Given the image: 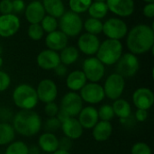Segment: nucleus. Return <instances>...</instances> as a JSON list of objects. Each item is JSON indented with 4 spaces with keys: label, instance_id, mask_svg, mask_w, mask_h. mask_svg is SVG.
Wrapping results in <instances>:
<instances>
[{
    "label": "nucleus",
    "instance_id": "49",
    "mask_svg": "<svg viewBox=\"0 0 154 154\" xmlns=\"http://www.w3.org/2000/svg\"><path fill=\"white\" fill-rule=\"evenodd\" d=\"M3 63H4V60H3V58L0 56V68L3 66Z\"/></svg>",
    "mask_w": 154,
    "mask_h": 154
},
{
    "label": "nucleus",
    "instance_id": "27",
    "mask_svg": "<svg viewBox=\"0 0 154 154\" xmlns=\"http://www.w3.org/2000/svg\"><path fill=\"white\" fill-rule=\"evenodd\" d=\"M79 57V50L74 46H66L63 50L60 51V63L64 64L65 66H69L75 63L78 60Z\"/></svg>",
    "mask_w": 154,
    "mask_h": 154
},
{
    "label": "nucleus",
    "instance_id": "15",
    "mask_svg": "<svg viewBox=\"0 0 154 154\" xmlns=\"http://www.w3.org/2000/svg\"><path fill=\"white\" fill-rule=\"evenodd\" d=\"M108 11L120 17H128L134 12V0H106Z\"/></svg>",
    "mask_w": 154,
    "mask_h": 154
},
{
    "label": "nucleus",
    "instance_id": "31",
    "mask_svg": "<svg viewBox=\"0 0 154 154\" xmlns=\"http://www.w3.org/2000/svg\"><path fill=\"white\" fill-rule=\"evenodd\" d=\"M5 154H29V147L22 141L12 142L7 145Z\"/></svg>",
    "mask_w": 154,
    "mask_h": 154
},
{
    "label": "nucleus",
    "instance_id": "25",
    "mask_svg": "<svg viewBox=\"0 0 154 154\" xmlns=\"http://www.w3.org/2000/svg\"><path fill=\"white\" fill-rule=\"evenodd\" d=\"M42 4L45 13L55 18H60L65 13V6L62 0H42Z\"/></svg>",
    "mask_w": 154,
    "mask_h": 154
},
{
    "label": "nucleus",
    "instance_id": "5",
    "mask_svg": "<svg viewBox=\"0 0 154 154\" xmlns=\"http://www.w3.org/2000/svg\"><path fill=\"white\" fill-rule=\"evenodd\" d=\"M59 26L60 28V31L68 37H76L80 34L83 29V22L79 14L68 11L61 15Z\"/></svg>",
    "mask_w": 154,
    "mask_h": 154
},
{
    "label": "nucleus",
    "instance_id": "4",
    "mask_svg": "<svg viewBox=\"0 0 154 154\" xmlns=\"http://www.w3.org/2000/svg\"><path fill=\"white\" fill-rule=\"evenodd\" d=\"M96 54L105 66L115 65L123 54V44L119 40L106 39L100 43Z\"/></svg>",
    "mask_w": 154,
    "mask_h": 154
},
{
    "label": "nucleus",
    "instance_id": "2",
    "mask_svg": "<svg viewBox=\"0 0 154 154\" xmlns=\"http://www.w3.org/2000/svg\"><path fill=\"white\" fill-rule=\"evenodd\" d=\"M13 127L15 133L25 137L36 135L42 129L41 116L32 110H20L13 118Z\"/></svg>",
    "mask_w": 154,
    "mask_h": 154
},
{
    "label": "nucleus",
    "instance_id": "52",
    "mask_svg": "<svg viewBox=\"0 0 154 154\" xmlns=\"http://www.w3.org/2000/svg\"><path fill=\"white\" fill-rule=\"evenodd\" d=\"M95 1H101V2H106V0H95Z\"/></svg>",
    "mask_w": 154,
    "mask_h": 154
},
{
    "label": "nucleus",
    "instance_id": "44",
    "mask_svg": "<svg viewBox=\"0 0 154 154\" xmlns=\"http://www.w3.org/2000/svg\"><path fill=\"white\" fill-rule=\"evenodd\" d=\"M143 15L147 18H153L154 17V3L146 4L143 9Z\"/></svg>",
    "mask_w": 154,
    "mask_h": 154
},
{
    "label": "nucleus",
    "instance_id": "22",
    "mask_svg": "<svg viewBox=\"0 0 154 154\" xmlns=\"http://www.w3.org/2000/svg\"><path fill=\"white\" fill-rule=\"evenodd\" d=\"M38 147L46 153H53L59 149V139L53 133H43L39 137Z\"/></svg>",
    "mask_w": 154,
    "mask_h": 154
},
{
    "label": "nucleus",
    "instance_id": "10",
    "mask_svg": "<svg viewBox=\"0 0 154 154\" xmlns=\"http://www.w3.org/2000/svg\"><path fill=\"white\" fill-rule=\"evenodd\" d=\"M79 96L83 102L90 105L99 104L106 97L103 86L94 82L87 83L79 90Z\"/></svg>",
    "mask_w": 154,
    "mask_h": 154
},
{
    "label": "nucleus",
    "instance_id": "24",
    "mask_svg": "<svg viewBox=\"0 0 154 154\" xmlns=\"http://www.w3.org/2000/svg\"><path fill=\"white\" fill-rule=\"evenodd\" d=\"M88 79L82 70H74L68 74L66 79V85L70 91L78 92L86 84Z\"/></svg>",
    "mask_w": 154,
    "mask_h": 154
},
{
    "label": "nucleus",
    "instance_id": "36",
    "mask_svg": "<svg viewBox=\"0 0 154 154\" xmlns=\"http://www.w3.org/2000/svg\"><path fill=\"white\" fill-rule=\"evenodd\" d=\"M131 154H152L151 147L143 142L134 143L131 148Z\"/></svg>",
    "mask_w": 154,
    "mask_h": 154
},
{
    "label": "nucleus",
    "instance_id": "19",
    "mask_svg": "<svg viewBox=\"0 0 154 154\" xmlns=\"http://www.w3.org/2000/svg\"><path fill=\"white\" fill-rule=\"evenodd\" d=\"M62 133L65 137L70 140H78L79 139L84 133V129L75 117H69L63 123H61L60 126Z\"/></svg>",
    "mask_w": 154,
    "mask_h": 154
},
{
    "label": "nucleus",
    "instance_id": "28",
    "mask_svg": "<svg viewBox=\"0 0 154 154\" xmlns=\"http://www.w3.org/2000/svg\"><path fill=\"white\" fill-rule=\"evenodd\" d=\"M15 131L12 125L8 123H0V146L8 145L14 142Z\"/></svg>",
    "mask_w": 154,
    "mask_h": 154
},
{
    "label": "nucleus",
    "instance_id": "30",
    "mask_svg": "<svg viewBox=\"0 0 154 154\" xmlns=\"http://www.w3.org/2000/svg\"><path fill=\"white\" fill-rule=\"evenodd\" d=\"M83 28L86 30V32L88 33H90L93 35H97L102 32L103 23L101 22V20L90 17L85 21V23H83Z\"/></svg>",
    "mask_w": 154,
    "mask_h": 154
},
{
    "label": "nucleus",
    "instance_id": "42",
    "mask_svg": "<svg viewBox=\"0 0 154 154\" xmlns=\"http://www.w3.org/2000/svg\"><path fill=\"white\" fill-rule=\"evenodd\" d=\"M13 13L20 14L25 9V3L23 0H12Z\"/></svg>",
    "mask_w": 154,
    "mask_h": 154
},
{
    "label": "nucleus",
    "instance_id": "13",
    "mask_svg": "<svg viewBox=\"0 0 154 154\" xmlns=\"http://www.w3.org/2000/svg\"><path fill=\"white\" fill-rule=\"evenodd\" d=\"M21 23L14 14L0 15V37L9 38L14 36L20 29Z\"/></svg>",
    "mask_w": 154,
    "mask_h": 154
},
{
    "label": "nucleus",
    "instance_id": "46",
    "mask_svg": "<svg viewBox=\"0 0 154 154\" xmlns=\"http://www.w3.org/2000/svg\"><path fill=\"white\" fill-rule=\"evenodd\" d=\"M56 117H57V119L60 122V123H63L64 121H66L68 118H69L70 116L68 115V114H66L62 109H59V112H58V114H57V116H56Z\"/></svg>",
    "mask_w": 154,
    "mask_h": 154
},
{
    "label": "nucleus",
    "instance_id": "47",
    "mask_svg": "<svg viewBox=\"0 0 154 154\" xmlns=\"http://www.w3.org/2000/svg\"><path fill=\"white\" fill-rule=\"evenodd\" d=\"M29 154H40V148L37 146H32L29 148Z\"/></svg>",
    "mask_w": 154,
    "mask_h": 154
},
{
    "label": "nucleus",
    "instance_id": "9",
    "mask_svg": "<svg viewBox=\"0 0 154 154\" xmlns=\"http://www.w3.org/2000/svg\"><path fill=\"white\" fill-rule=\"evenodd\" d=\"M102 32L112 40H121L127 35L128 27L125 21L120 18H109L103 23Z\"/></svg>",
    "mask_w": 154,
    "mask_h": 154
},
{
    "label": "nucleus",
    "instance_id": "6",
    "mask_svg": "<svg viewBox=\"0 0 154 154\" xmlns=\"http://www.w3.org/2000/svg\"><path fill=\"white\" fill-rule=\"evenodd\" d=\"M116 65V73L125 79L134 77L140 69V61L138 57L131 52L122 54Z\"/></svg>",
    "mask_w": 154,
    "mask_h": 154
},
{
    "label": "nucleus",
    "instance_id": "45",
    "mask_svg": "<svg viewBox=\"0 0 154 154\" xmlns=\"http://www.w3.org/2000/svg\"><path fill=\"white\" fill-rule=\"evenodd\" d=\"M54 71L56 73V75L58 77H64L67 72H68V69H67V66H65L64 64L62 63H60L55 69H54Z\"/></svg>",
    "mask_w": 154,
    "mask_h": 154
},
{
    "label": "nucleus",
    "instance_id": "55",
    "mask_svg": "<svg viewBox=\"0 0 154 154\" xmlns=\"http://www.w3.org/2000/svg\"><path fill=\"white\" fill-rule=\"evenodd\" d=\"M40 154H41V153H40Z\"/></svg>",
    "mask_w": 154,
    "mask_h": 154
},
{
    "label": "nucleus",
    "instance_id": "38",
    "mask_svg": "<svg viewBox=\"0 0 154 154\" xmlns=\"http://www.w3.org/2000/svg\"><path fill=\"white\" fill-rule=\"evenodd\" d=\"M11 85V78L5 71L0 70V92H4Z\"/></svg>",
    "mask_w": 154,
    "mask_h": 154
},
{
    "label": "nucleus",
    "instance_id": "54",
    "mask_svg": "<svg viewBox=\"0 0 154 154\" xmlns=\"http://www.w3.org/2000/svg\"><path fill=\"white\" fill-rule=\"evenodd\" d=\"M62 1H63V0H62Z\"/></svg>",
    "mask_w": 154,
    "mask_h": 154
},
{
    "label": "nucleus",
    "instance_id": "20",
    "mask_svg": "<svg viewBox=\"0 0 154 154\" xmlns=\"http://www.w3.org/2000/svg\"><path fill=\"white\" fill-rule=\"evenodd\" d=\"M68 41L69 37L66 34L60 30H56L46 35L45 44L49 50L59 51L68 46Z\"/></svg>",
    "mask_w": 154,
    "mask_h": 154
},
{
    "label": "nucleus",
    "instance_id": "14",
    "mask_svg": "<svg viewBox=\"0 0 154 154\" xmlns=\"http://www.w3.org/2000/svg\"><path fill=\"white\" fill-rule=\"evenodd\" d=\"M133 103L137 109L149 110L154 104V93L149 88H139L133 94Z\"/></svg>",
    "mask_w": 154,
    "mask_h": 154
},
{
    "label": "nucleus",
    "instance_id": "34",
    "mask_svg": "<svg viewBox=\"0 0 154 154\" xmlns=\"http://www.w3.org/2000/svg\"><path fill=\"white\" fill-rule=\"evenodd\" d=\"M97 113H98L99 120H101V121L111 122L114 119V117L116 116L112 106L111 105H108V104L102 105L97 109Z\"/></svg>",
    "mask_w": 154,
    "mask_h": 154
},
{
    "label": "nucleus",
    "instance_id": "53",
    "mask_svg": "<svg viewBox=\"0 0 154 154\" xmlns=\"http://www.w3.org/2000/svg\"><path fill=\"white\" fill-rule=\"evenodd\" d=\"M31 1H34V0H31Z\"/></svg>",
    "mask_w": 154,
    "mask_h": 154
},
{
    "label": "nucleus",
    "instance_id": "41",
    "mask_svg": "<svg viewBox=\"0 0 154 154\" xmlns=\"http://www.w3.org/2000/svg\"><path fill=\"white\" fill-rule=\"evenodd\" d=\"M71 147H72V140H70L65 136L61 139H59V149L60 150L69 152Z\"/></svg>",
    "mask_w": 154,
    "mask_h": 154
},
{
    "label": "nucleus",
    "instance_id": "23",
    "mask_svg": "<svg viewBox=\"0 0 154 154\" xmlns=\"http://www.w3.org/2000/svg\"><path fill=\"white\" fill-rule=\"evenodd\" d=\"M113 133V125L111 122L98 121L97 124L92 128V136L97 142H106L107 141Z\"/></svg>",
    "mask_w": 154,
    "mask_h": 154
},
{
    "label": "nucleus",
    "instance_id": "32",
    "mask_svg": "<svg viewBox=\"0 0 154 154\" xmlns=\"http://www.w3.org/2000/svg\"><path fill=\"white\" fill-rule=\"evenodd\" d=\"M93 0H69L70 11L76 14H82L88 11Z\"/></svg>",
    "mask_w": 154,
    "mask_h": 154
},
{
    "label": "nucleus",
    "instance_id": "35",
    "mask_svg": "<svg viewBox=\"0 0 154 154\" xmlns=\"http://www.w3.org/2000/svg\"><path fill=\"white\" fill-rule=\"evenodd\" d=\"M27 34L32 41H40L44 35V31L40 23H32L28 27Z\"/></svg>",
    "mask_w": 154,
    "mask_h": 154
},
{
    "label": "nucleus",
    "instance_id": "26",
    "mask_svg": "<svg viewBox=\"0 0 154 154\" xmlns=\"http://www.w3.org/2000/svg\"><path fill=\"white\" fill-rule=\"evenodd\" d=\"M112 107H113L115 116L120 119H126V118L131 117L132 116L131 104L124 98H118L115 100L112 105Z\"/></svg>",
    "mask_w": 154,
    "mask_h": 154
},
{
    "label": "nucleus",
    "instance_id": "29",
    "mask_svg": "<svg viewBox=\"0 0 154 154\" xmlns=\"http://www.w3.org/2000/svg\"><path fill=\"white\" fill-rule=\"evenodd\" d=\"M88 12L90 17L101 20L106 16V14L108 13V8H107L106 2L95 1V2L91 3L90 6L88 9Z\"/></svg>",
    "mask_w": 154,
    "mask_h": 154
},
{
    "label": "nucleus",
    "instance_id": "8",
    "mask_svg": "<svg viewBox=\"0 0 154 154\" xmlns=\"http://www.w3.org/2000/svg\"><path fill=\"white\" fill-rule=\"evenodd\" d=\"M82 71L89 82L97 83L104 78L106 69L97 57H88L83 62Z\"/></svg>",
    "mask_w": 154,
    "mask_h": 154
},
{
    "label": "nucleus",
    "instance_id": "3",
    "mask_svg": "<svg viewBox=\"0 0 154 154\" xmlns=\"http://www.w3.org/2000/svg\"><path fill=\"white\" fill-rule=\"evenodd\" d=\"M13 102L20 110H32L39 100L36 90L29 84H20L13 91Z\"/></svg>",
    "mask_w": 154,
    "mask_h": 154
},
{
    "label": "nucleus",
    "instance_id": "21",
    "mask_svg": "<svg viewBox=\"0 0 154 154\" xmlns=\"http://www.w3.org/2000/svg\"><path fill=\"white\" fill-rule=\"evenodd\" d=\"M24 15L28 23H40L42 18L45 16V10L42 2L38 0L32 1L24 9Z\"/></svg>",
    "mask_w": 154,
    "mask_h": 154
},
{
    "label": "nucleus",
    "instance_id": "50",
    "mask_svg": "<svg viewBox=\"0 0 154 154\" xmlns=\"http://www.w3.org/2000/svg\"><path fill=\"white\" fill-rule=\"evenodd\" d=\"M146 4H149V3H154V0H143Z\"/></svg>",
    "mask_w": 154,
    "mask_h": 154
},
{
    "label": "nucleus",
    "instance_id": "11",
    "mask_svg": "<svg viewBox=\"0 0 154 154\" xmlns=\"http://www.w3.org/2000/svg\"><path fill=\"white\" fill-rule=\"evenodd\" d=\"M83 101L77 92L69 91L66 93L60 101V109H62L70 117H76L82 110Z\"/></svg>",
    "mask_w": 154,
    "mask_h": 154
},
{
    "label": "nucleus",
    "instance_id": "1",
    "mask_svg": "<svg viewBox=\"0 0 154 154\" xmlns=\"http://www.w3.org/2000/svg\"><path fill=\"white\" fill-rule=\"evenodd\" d=\"M127 48L134 55L144 54L153 49L154 31L147 24L135 25L127 34Z\"/></svg>",
    "mask_w": 154,
    "mask_h": 154
},
{
    "label": "nucleus",
    "instance_id": "51",
    "mask_svg": "<svg viewBox=\"0 0 154 154\" xmlns=\"http://www.w3.org/2000/svg\"><path fill=\"white\" fill-rule=\"evenodd\" d=\"M2 53H3V48L0 46V56H1V54H2Z\"/></svg>",
    "mask_w": 154,
    "mask_h": 154
},
{
    "label": "nucleus",
    "instance_id": "40",
    "mask_svg": "<svg viewBox=\"0 0 154 154\" xmlns=\"http://www.w3.org/2000/svg\"><path fill=\"white\" fill-rule=\"evenodd\" d=\"M0 14H13L12 0H1L0 1Z\"/></svg>",
    "mask_w": 154,
    "mask_h": 154
},
{
    "label": "nucleus",
    "instance_id": "17",
    "mask_svg": "<svg viewBox=\"0 0 154 154\" xmlns=\"http://www.w3.org/2000/svg\"><path fill=\"white\" fill-rule=\"evenodd\" d=\"M37 65L44 70L54 69L60 63V54L57 51L51 50H43L42 51L36 58Z\"/></svg>",
    "mask_w": 154,
    "mask_h": 154
},
{
    "label": "nucleus",
    "instance_id": "16",
    "mask_svg": "<svg viewBox=\"0 0 154 154\" xmlns=\"http://www.w3.org/2000/svg\"><path fill=\"white\" fill-rule=\"evenodd\" d=\"M100 45V41L97 35L90 33H83L78 40L79 50L88 56H93L97 53Z\"/></svg>",
    "mask_w": 154,
    "mask_h": 154
},
{
    "label": "nucleus",
    "instance_id": "33",
    "mask_svg": "<svg viewBox=\"0 0 154 154\" xmlns=\"http://www.w3.org/2000/svg\"><path fill=\"white\" fill-rule=\"evenodd\" d=\"M42 30L44 32L50 33L51 32H54L59 27V22L57 21V18L51 16L49 14H45V16L42 18V20L40 23Z\"/></svg>",
    "mask_w": 154,
    "mask_h": 154
},
{
    "label": "nucleus",
    "instance_id": "7",
    "mask_svg": "<svg viewBox=\"0 0 154 154\" xmlns=\"http://www.w3.org/2000/svg\"><path fill=\"white\" fill-rule=\"evenodd\" d=\"M125 79L118 73H113L109 75L104 84L105 96L110 100H116L121 97L125 91Z\"/></svg>",
    "mask_w": 154,
    "mask_h": 154
},
{
    "label": "nucleus",
    "instance_id": "48",
    "mask_svg": "<svg viewBox=\"0 0 154 154\" xmlns=\"http://www.w3.org/2000/svg\"><path fill=\"white\" fill-rule=\"evenodd\" d=\"M51 154H71L69 152H68V151H63V150H60V149H58L56 152H54L53 153Z\"/></svg>",
    "mask_w": 154,
    "mask_h": 154
},
{
    "label": "nucleus",
    "instance_id": "12",
    "mask_svg": "<svg viewBox=\"0 0 154 154\" xmlns=\"http://www.w3.org/2000/svg\"><path fill=\"white\" fill-rule=\"evenodd\" d=\"M35 90L38 100L44 104L54 102L58 97V87L56 83L50 79L41 80Z\"/></svg>",
    "mask_w": 154,
    "mask_h": 154
},
{
    "label": "nucleus",
    "instance_id": "43",
    "mask_svg": "<svg viewBox=\"0 0 154 154\" xmlns=\"http://www.w3.org/2000/svg\"><path fill=\"white\" fill-rule=\"evenodd\" d=\"M149 116L148 111L147 110H143V109H137L135 114H134V118L137 122L140 123H143L147 120Z\"/></svg>",
    "mask_w": 154,
    "mask_h": 154
},
{
    "label": "nucleus",
    "instance_id": "39",
    "mask_svg": "<svg viewBox=\"0 0 154 154\" xmlns=\"http://www.w3.org/2000/svg\"><path fill=\"white\" fill-rule=\"evenodd\" d=\"M59 109H60V106L55 102H50V103L45 104L44 113L48 117H54L57 116Z\"/></svg>",
    "mask_w": 154,
    "mask_h": 154
},
{
    "label": "nucleus",
    "instance_id": "18",
    "mask_svg": "<svg viewBox=\"0 0 154 154\" xmlns=\"http://www.w3.org/2000/svg\"><path fill=\"white\" fill-rule=\"evenodd\" d=\"M78 121L83 129H92L99 121L97 109L93 106L83 107L78 115Z\"/></svg>",
    "mask_w": 154,
    "mask_h": 154
},
{
    "label": "nucleus",
    "instance_id": "37",
    "mask_svg": "<svg viewBox=\"0 0 154 154\" xmlns=\"http://www.w3.org/2000/svg\"><path fill=\"white\" fill-rule=\"evenodd\" d=\"M61 126V123L57 119L56 116L54 117H49L45 123H44V129L48 133H54L58 131Z\"/></svg>",
    "mask_w": 154,
    "mask_h": 154
}]
</instances>
